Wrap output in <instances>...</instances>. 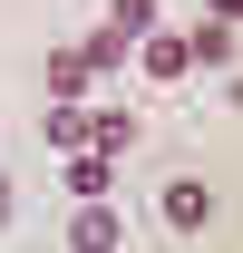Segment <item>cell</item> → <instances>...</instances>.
I'll list each match as a JSON object with an SVG mask.
<instances>
[{
    "instance_id": "cell-1",
    "label": "cell",
    "mask_w": 243,
    "mask_h": 253,
    "mask_svg": "<svg viewBox=\"0 0 243 253\" xmlns=\"http://www.w3.org/2000/svg\"><path fill=\"white\" fill-rule=\"evenodd\" d=\"M165 224H175V234H204L214 224V185L204 175H175V185H165Z\"/></svg>"
},
{
    "instance_id": "cell-2",
    "label": "cell",
    "mask_w": 243,
    "mask_h": 253,
    "mask_svg": "<svg viewBox=\"0 0 243 253\" xmlns=\"http://www.w3.org/2000/svg\"><path fill=\"white\" fill-rule=\"evenodd\" d=\"M78 146H97V156H126V146H136V117H126V107H88V136H78Z\"/></svg>"
},
{
    "instance_id": "cell-3",
    "label": "cell",
    "mask_w": 243,
    "mask_h": 253,
    "mask_svg": "<svg viewBox=\"0 0 243 253\" xmlns=\"http://www.w3.org/2000/svg\"><path fill=\"white\" fill-rule=\"evenodd\" d=\"M88 88H97V68L78 59V49H49V97H68V107H88Z\"/></svg>"
},
{
    "instance_id": "cell-4",
    "label": "cell",
    "mask_w": 243,
    "mask_h": 253,
    "mask_svg": "<svg viewBox=\"0 0 243 253\" xmlns=\"http://www.w3.org/2000/svg\"><path fill=\"white\" fill-rule=\"evenodd\" d=\"M185 59L195 68H234V20H204V30L185 39Z\"/></svg>"
},
{
    "instance_id": "cell-5",
    "label": "cell",
    "mask_w": 243,
    "mask_h": 253,
    "mask_svg": "<svg viewBox=\"0 0 243 253\" xmlns=\"http://www.w3.org/2000/svg\"><path fill=\"white\" fill-rule=\"evenodd\" d=\"M68 195H78V205L107 195V156H97V146H68Z\"/></svg>"
},
{
    "instance_id": "cell-6",
    "label": "cell",
    "mask_w": 243,
    "mask_h": 253,
    "mask_svg": "<svg viewBox=\"0 0 243 253\" xmlns=\"http://www.w3.org/2000/svg\"><path fill=\"white\" fill-rule=\"evenodd\" d=\"M126 49H136V39H126L117 20H107V30H88V39H78V59H88V68H126Z\"/></svg>"
},
{
    "instance_id": "cell-7",
    "label": "cell",
    "mask_w": 243,
    "mask_h": 253,
    "mask_svg": "<svg viewBox=\"0 0 243 253\" xmlns=\"http://www.w3.org/2000/svg\"><path fill=\"white\" fill-rule=\"evenodd\" d=\"M136 49H146V78H185V68H195V59H185V39H165V30H146Z\"/></svg>"
},
{
    "instance_id": "cell-8",
    "label": "cell",
    "mask_w": 243,
    "mask_h": 253,
    "mask_svg": "<svg viewBox=\"0 0 243 253\" xmlns=\"http://www.w3.org/2000/svg\"><path fill=\"white\" fill-rule=\"evenodd\" d=\"M39 136H49V146H59V156H68V146H78V136H88V107H68V97H59V107H49V117H39Z\"/></svg>"
},
{
    "instance_id": "cell-9",
    "label": "cell",
    "mask_w": 243,
    "mask_h": 253,
    "mask_svg": "<svg viewBox=\"0 0 243 253\" xmlns=\"http://www.w3.org/2000/svg\"><path fill=\"white\" fill-rule=\"evenodd\" d=\"M78 244H88V253H117V214H107L97 195H88V214H78Z\"/></svg>"
},
{
    "instance_id": "cell-10",
    "label": "cell",
    "mask_w": 243,
    "mask_h": 253,
    "mask_svg": "<svg viewBox=\"0 0 243 253\" xmlns=\"http://www.w3.org/2000/svg\"><path fill=\"white\" fill-rule=\"evenodd\" d=\"M107 20H117L126 39H146V30H156V0H117V10H107Z\"/></svg>"
},
{
    "instance_id": "cell-11",
    "label": "cell",
    "mask_w": 243,
    "mask_h": 253,
    "mask_svg": "<svg viewBox=\"0 0 243 253\" xmlns=\"http://www.w3.org/2000/svg\"><path fill=\"white\" fill-rule=\"evenodd\" d=\"M0 224H10V175H0Z\"/></svg>"
}]
</instances>
